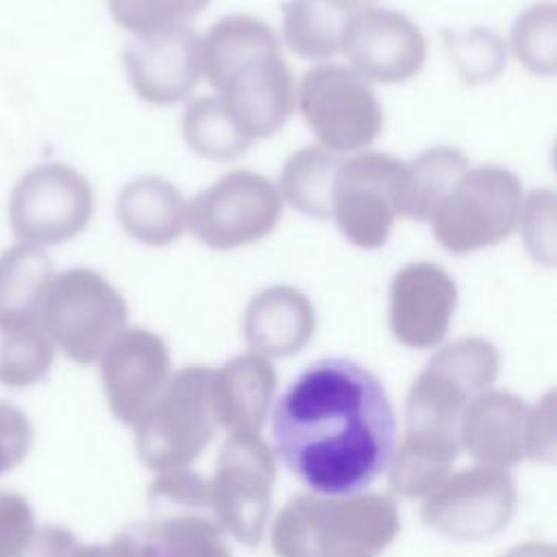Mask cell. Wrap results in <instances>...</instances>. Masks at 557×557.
<instances>
[{
  "instance_id": "obj_15",
  "label": "cell",
  "mask_w": 557,
  "mask_h": 557,
  "mask_svg": "<svg viewBox=\"0 0 557 557\" xmlns=\"http://www.w3.org/2000/svg\"><path fill=\"white\" fill-rule=\"evenodd\" d=\"M98 363L109 411L131 429L172 376L165 342L141 326H126Z\"/></svg>"
},
{
  "instance_id": "obj_7",
  "label": "cell",
  "mask_w": 557,
  "mask_h": 557,
  "mask_svg": "<svg viewBox=\"0 0 557 557\" xmlns=\"http://www.w3.org/2000/svg\"><path fill=\"white\" fill-rule=\"evenodd\" d=\"M296 107L315 144L342 157L370 148L383 126L372 83L335 61L315 63L300 76Z\"/></svg>"
},
{
  "instance_id": "obj_25",
  "label": "cell",
  "mask_w": 557,
  "mask_h": 557,
  "mask_svg": "<svg viewBox=\"0 0 557 557\" xmlns=\"http://www.w3.org/2000/svg\"><path fill=\"white\" fill-rule=\"evenodd\" d=\"M52 270V259L41 246L7 248L0 255V322L39 320Z\"/></svg>"
},
{
  "instance_id": "obj_9",
  "label": "cell",
  "mask_w": 557,
  "mask_h": 557,
  "mask_svg": "<svg viewBox=\"0 0 557 557\" xmlns=\"http://www.w3.org/2000/svg\"><path fill=\"white\" fill-rule=\"evenodd\" d=\"M272 178L237 168L187 202V231L211 250H233L268 237L283 213Z\"/></svg>"
},
{
  "instance_id": "obj_41",
  "label": "cell",
  "mask_w": 557,
  "mask_h": 557,
  "mask_svg": "<svg viewBox=\"0 0 557 557\" xmlns=\"http://www.w3.org/2000/svg\"><path fill=\"white\" fill-rule=\"evenodd\" d=\"M331 2L333 7L342 9V11H348V13H355L359 9H366V7H372L374 0H326Z\"/></svg>"
},
{
  "instance_id": "obj_2",
  "label": "cell",
  "mask_w": 557,
  "mask_h": 557,
  "mask_svg": "<svg viewBox=\"0 0 557 557\" xmlns=\"http://www.w3.org/2000/svg\"><path fill=\"white\" fill-rule=\"evenodd\" d=\"M400 529L396 503L385 494H298L270 529L276 557H376Z\"/></svg>"
},
{
  "instance_id": "obj_14",
  "label": "cell",
  "mask_w": 557,
  "mask_h": 557,
  "mask_svg": "<svg viewBox=\"0 0 557 557\" xmlns=\"http://www.w3.org/2000/svg\"><path fill=\"white\" fill-rule=\"evenodd\" d=\"M342 52L366 81L394 85L422 72L429 44L409 15L372 4L350 13Z\"/></svg>"
},
{
  "instance_id": "obj_8",
  "label": "cell",
  "mask_w": 557,
  "mask_h": 557,
  "mask_svg": "<svg viewBox=\"0 0 557 557\" xmlns=\"http://www.w3.org/2000/svg\"><path fill=\"white\" fill-rule=\"evenodd\" d=\"M276 483V457L259 433H228L207 479L209 513L239 544L263 540Z\"/></svg>"
},
{
  "instance_id": "obj_4",
  "label": "cell",
  "mask_w": 557,
  "mask_h": 557,
  "mask_svg": "<svg viewBox=\"0 0 557 557\" xmlns=\"http://www.w3.org/2000/svg\"><path fill=\"white\" fill-rule=\"evenodd\" d=\"M522 181L503 165L468 168L433 211L435 242L453 255L494 248L518 231Z\"/></svg>"
},
{
  "instance_id": "obj_26",
  "label": "cell",
  "mask_w": 557,
  "mask_h": 557,
  "mask_svg": "<svg viewBox=\"0 0 557 557\" xmlns=\"http://www.w3.org/2000/svg\"><path fill=\"white\" fill-rule=\"evenodd\" d=\"M344 157L320 144L305 146L289 154L278 176V194L283 202L307 218L329 220L335 176Z\"/></svg>"
},
{
  "instance_id": "obj_32",
  "label": "cell",
  "mask_w": 557,
  "mask_h": 557,
  "mask_svg": "<svg viewBox=\"0 0 557 557\" xmlns=\"http://www.w3.org/2000/svg\"><path fill=\"white\" fill-rule=\"evenodd\" d=\"M444 48L455 65L457 76L466 85L494 81L507 61L505 39L487 26H470L466 30H442Z\"/></svg>"
},
{
  "instance_id": "obj_23",
  "label": "cell",
  "mask_w": 557,
  "mask_h": 557,
  "mask_svg": "<svg viewBox=\"0 0 557 557\" xmlns=\"http://www.w3.org/2000/svg\"><path fill=\"white\" fill-rule=\"evenodd\" d=\"M459 450L455 435L405 429L387 466L392 492L403 498L429 496L450 474Z\"/></svg>"
},
{
  "instance_id": "obj_37",
  "label": "cell",
  "mask_w": 557,
  "mask_h": 557,
  "mask_svg": "<svg viewBox=\"0 0 557 557\" xmlns=\"http://www.w3.org/2000/svg\"><path fill=\"white\" fill-rule=\"evenodd\" d=\"M33 424L13 403L0 400V476L17 468L33 446Z\"/></svg>"
},
{
  "instance_id": "obj_39",
  "label": "cell",
  "mask_w": 557,
  "mask_h": 557,
  "mask_svg": "<svg viewBox=\"0 0 557 557\" xmlns=\"http://www.w3.org/2000/svg\"><path fill=\"white\" fill-rule=\"evenodd\" d=\"M529 459L540 463L555 461V392H546L531 405L529 420Z\"/></svg>"
},
{
  "instance_id": "obj_6",
  "label": "cell",
  "mask_w": 557,
  "mask_h": 557,
  "mask_svg": "<svg viewBox=\"0 0 557 557\" xmlns=\"http://www.w3.org/2000/svg\"><path fill=\"white\" fill-rule=\"evenodd\" d=\"M500 372V352L485 337L442 346L413 379L405 403V429L455 435L468 403L490 389Z\"/></svg>"
},
{
  "instance_id": "obj_17",
  "label": "cell",
  "mask_w": 557,
  "mask_h": 557,
  "mask_svg": "<svg viewBox=\"0 0 557 557\" xmlns=\"http://www.w3.org/2000/svg\"><path fill=\"white\" fill-rule=\"evenodd\" d=\"M122 61L135 96L154 107L183 102L202 76L200 37L187 24L135 37Z\"/></svg>"
},
{
  "instance_id": "obj_5",
  "label": "cell",
  "mask_w": 557,
  "mask_h": 557,
  "mask_svg": "<svg viewBox=\"0 0 557 557\" xmlns=\"http://www.w3.org/2000/svg\"><path fill=\"white\" fill-rule=\"evenodd\" d=\"M209 374L211 368L202 363L176 370L133 426L135 450L154 474L189 468L213 440L218 424L209 405Z\"/></svg>"
},
{
  "instance_id": "obj_38",
  "label": "cell",
  "mask_w": 557,
  "mask_h": 557,
  "mask_svg": "<svg viewBox=\"0 0 557 557\" xmlns=\"http://www.w3.org/2000/svg\"><path fill=\"white\" fill-rule=\"evenodd\" d=\"M24 557H109L100 544H81L72 531L59 524L37 529Z\"/></svg>"
},
{
  "instance_id": "obj_29",
  "label": "cell",
  "mask_w": 557,
  "mask_h": 557,
  "mask_svg": "<svg viewBox=\"0 0 557 557\" xmlns=\"http://www.w3.org/2000/svg\"><path fill=\"white\" fill-rule=\"evenodd\" d=\"M54 363V344L39 320L0 322V385L22 389L44 381Z\"/></svg>"
},
{
  "instance_id": "obj_20",
  "label": "cell",
  "mask_w": 557,
  "mask_h": 557,
  "mask_svg": "<svg viewBox=\"0 0 557 557\" xmlns=\"http://www.w3.org/2000/svg\"><path fill=\"white\" fill-rule=\"evenodd\" d=\"M104 548L109 557H233L224 531L202 511H152Z\"/></svg>"
},
{
  "instance_id": "obj_1",
  "label": "cell",
  "mask_w": 557,
  "mask_h": 557,
  "mask_svg": "<svg viewBox=\"0 0 557 557\" xmlns=\"http://www.w3.org/2000/svg\"><path fill=\"white\" fill-rule=\"evenodd\" d=\"M274 457L311 492H366L389 466L396 416L381 381L344 357L305 368L272 405Z\"/></svg>"
},
{
  "instance_id": "obj_34",
  "label": "cell",
  "mask_w": 557,
  "mask_h": 557,
  "mask_svg": "<svg viewBox=\"0 0 557 557\" xmlns=\"http://www.w3.org/2000/svg\"><path fill=\"white\" fill-rule=\"evenodd\" d=\"M557 211H555V194L546 187L531 189L524 194L518 231L522 235L524 248L529 257L544 265L555 268L557 259Z\"/></svg>"
},
{
  "instance_id": "obj_40",
  "label": "cell",
  "mask_w": 557,
  "mask_h": 557,
  "mask_svg": "<svg viewBox=\"0 0 557 557\" xmlns=\"http://www.w3.org/2000/svg\"><path fill=\"white\" fill-rule=\"evenodd\" d=\"M503 557H557V550L548 542L531 540V542H522V544L513 546Z\"/></svg>"
},
{
  "instance_id": "obj_31",
  "label": "cell",
  "mask_w": 557,
  "mask_h": 557,
  "mask_svg": "<svg viewBox=\"0 0 557 557\" xmlns=\"http://www.w3.org/2000/svg\"><path fill=\"white\" fill-rule=\"evenodd\" d=\"M509 46L531 74L553 76L557 70V4L546 0L520 11L511 24Z\"/></svg>"
},
{
  "instance_id": "obj_36",
  "label": "cell",
  "mask_w": 557,
  "mask_h": 557,
  "mask_svg": "<svg viewBox=\"0 0 557 557\" xmlns=\"http://www.w3.org/2000/svg\"><path fill=\"white\" fill-rule=\"evenodd\" d=\"M37 529L30 503L17 492L0 490V557H24Z\"/></svg>"
},
{
  "instance_id": "obj_18",
  "label": "cell",
  "mask_w": 557,
  "mask_h": 557,
  "mask_svg": "<svg viewBox=\"0 0 557 557\" xmlns=\"http://www.w3.org/2000/svg\"><path fill=\"white\" fill-rule=\"evenodd\" d=\"M531 405L505 389H485L474 396L457 429L459 448L476 463L509 470L529 459Z\"/></svg>"
},
{
  "instance_id": "obj_30",
  "label": "cell",
  "mask_w": 557,
  "mask_h": 557,
  "mask_svg": "<svg viewBox=\"0 0 557 557\" xmlns=\"http://www.w3.org/2000/svg\"><path fill=\"white\" fill-rule=\"evenodd\" d=\"M181 131L187 148L211 161L237 159L252 146V141L237 131L215 94L200 96L185 107Z\"/></svg>"
},
{
  "instance_id": "obj_24",
  "label": "cell",
  "mask_w": 557,
  "mask_h": 557,
  "mask_svg": "<svg viewBox=\"0 0 557 557\" xmlns=\"http://www.w3.org/2000/svg\"><path fill=\"white\" fill-rule=\"evenodd\" d=\"M468 168V157L453 146H433L411 161H403L398 187L400 218L429 222L437 205Z\"/></svg>"
},
{
  "instance_id": "obj_13",
  "label": "cell",
  "mask_w": 557,
  "mask_h": 557,
  "mask_svg": "<svg viewBox=\"0 0 557 557\" xmlns=\"http://www.w3.org/2000/svg\"><path fill=\"white\" fill-rule=\"evenodd\" d=\"M213 91L237 131L252 144L278 133L296 109V81L281 46L231 65Z\"/></svg>"
},
{
  "instance_id": "obj_33",
  "label": "cell",
  "mask_w": 557,
  "mask_h": 557,
  "mask_svg": "<svg viewBox=\"0 0 557 557\" xmlns=\"http://www.w3.org/2000/svg\"><path fill=\"white\" fill-rule=\"evenodd\" d=\"M111 20L126 33L141 37L174 26L202 13L211 0H104Z\"/></svg>"
},
{
  "instance_id": "obj_12",
  "label": "cell",
  "mask_w": 557,
  "mask_h": 557,
  "mask_svg": "<svg viewBox=\"0 0 557 557\" xmlns=\"http://www.w3.org/2000/svg\"><path fill=\"white\" fill-rule=\"evenodd\" d=\"M403 161L374 150L344 157L333 187L331 218L339 233L361 250L381 248L392 233L398 209Z\"/></svg>"
},
{
  "instance_id": "obj_35",
  "label": "cell",
  "mask_w": 557,
  "mask_h": 557,
  "mask_svg": "<svg viewBox=\"0 0 557 557\" xmlns=\"http://www.w3.org/2000/svg\"><path fill=\"white\" fill-rule=\"evenodd\" d=\"M148 500H150L152 511H202V513H209L207 479L191 468L157 472V476L148 490Z\"/></svg>"
},
{
  "instance_id": "obj_22",
  "label": "cell",
  "mask_w": 557,
  "mask_h": 557,
  "mask_svg": "<svg viewBox=\"0 0 557 557\" xmlns=\"http://www.w3.org/2000/svg\"><path fill=\"white\" fill-rule=\"evenodd\" d=\"M124 233L146 246L159 248L187 231V200L168 178L144 174L128 181L115 200Z\"/></svg>"
},
{
  "instance_id": "obj_27",
  "label": "cell",
  "mask_w": 557,
  "mask_h": 557,
  "mask_svg": "<svg viewBox=\"0 0 557 557\" xmlns=\"http://www.w3.org/2000/svg\"><path fill=\"white\" fill-rule=\"evenodd\" d=\"M350 13L326 0H287L281 11L283 44L302 59L331 61L342 52Z\"/></svg>"
},
{
  "instance_id": "obj_3",
  "label": "cell",
  "mask_w": 557,
  "mask_h": 557,
  "mask_svg": "<svg viewBox=\"0 0 557 557\" xmlns=\"http://www.w3.org/2000/svg\"><path fill=\"white\" fill-rule=\"evenodd\" d=\"M39 322L70 361L89 366L126 329L128 307L100 272L78 265L52 276Z\"/></svg>"
},
{
  "instance_id": "obj_16",
  "label": "cell",
  "mask_w": 557,
  "mask_h": 557,
  "mask_svg": "<svg viewBox=\"0 0 557 557\" xmlns=\"http://www.w3.org/2000/svg\"><path fill=\"white\" fill-rule=\"evenodd\" d=\"M459 289L437 263L413 261L403 265L389 283L387 318L394 339L413 350L442 344L455 318Z\"/></svg>"
},
{
  "instance_id": "obj_10",
  "label": "cell",
  "mask_w": 557,
  "mask_h": 557,
  "mask_svg": "<svg viewBox=\"0 0 557 557\" xmlns=\"http://www.w3.org/2000/svg\"><path fill=\"white\" fill-rule=\"evenodd\" d=\"M91 215V183L67 163L33 165L9 196V226L20 244H65L87 228Z\"/></svg>"
},
{
  "instance_id": "obj_19",
  "label": "cell",
  "mask_w": 557,
  "mask_h": 557,
  "mask_svg": "<svg viewBox=\"0 0 557 557\" xmlns=\"http://www.w3.org/2000/svg\"><path fill=\"white\" fill-rule=\"evenodd\" d=\"M278 376L272 361L246 350L209 374V405L218 429L259 433L272 411Z\"/></svg>"
},
{
  "instance_id": "obj_21",
  "label": "cell",
  "mask_w": 557,
  "mask_h": 557,
  "mask_svg": "<svg viewBox=\"0 0 557 557\" xmlns=\"http://www.w3.org/2000/svg\"><path fill=\"white\" fill-rule=\"evenodd\" d=\"M315 326V305L294 285L259 289L242 315L248 348L268 359H287L300 352L313 339Z\"/></svg>"
},
{
  "instance_id": "obj_11",
  "label": "cell",
  "mask_w": 557,
  "mask_h": 557,
  "mask_svg": "<svg viewBox=\"0 0 557 557\" xmlns=\"http://www.w3.org/2000/svg\"><path fill=\"white\" fill-rule=\"evenodd\" d=\"M516 483L509 470L474 463L450 472L424 496L422 520L457 542H479L500 533L516 511Z\"/></svg>"
},
{
  "instance_id": "obj_28",
  "label": "cell",
  "mask_w": 557,
  "mask_h": 557,
  "mask_svg": "<svg viewBox=\"0 0 557 557\" xmlns=\"http://www.w3.org/2000/svg\"><path fill=\"white\" fill-rule=\"evenodd\" d=\"M281 46L272 26L255 15H226L200 37V70L213 87L239 59L265 48Z\"/></svg>"
}]
</instances>
